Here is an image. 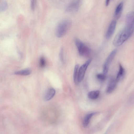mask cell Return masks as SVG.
<instances>
[{
  "label": "cell",
  "mask_w": 134,
  "mask_h": 134,
  "mask_svg": "<svg viewBox=\"0 0 134 134\" xmlns=\"http://www.w3.org/2000/svg\"><path fill=\"white\" fill-rule=\"evenodd\" d=\"M134 31V25L126 24L125 27L115 37L113 44L119 47L122 45L131 35Z\"/></svg>",
  "instance_id": "1"
},
{
  "label": "cell",
  "mask_w": 134,
  "mask_h": 134,
  "mask_svg": "<svg viewBox=\"0 0 134 134\" xmlns=\"http://www.w3.org/2000/svg\"><path fill=\"white\" fill-rule=\"evenodd\" d=\"M71 25V21L68 20H64L60 23L57 25L55 30L56 36L60 38L66 34Z\"/></svg>",
  "instance_id": "2"
},
{
  "label": "cell",
  "mask_w": 134,
  "mask_h": 134,
  "mask_svg": "<svg viewBox=\"0 0 134 134\" xmlns=\"http://www.w3.org/2000/svg\"><path fill=\"white\" fill-rule=\"evenodd\" d=\"M75 42L80 56L86 58L90 57L91 54V50L88 47L77 38L75 39Z\"/></svg>",
  "instance_id": "3"
},
{
  "label": "cell",
  "mask_w": 134,
  "mask_h": 134,
  "mask_svg": "<svg viewBox=\"0 0 134 134\" xmlns=\"http://www.w3.org/2000/svg\"><path fill=\"white\" fill-rule=\"evenodd\" d=\"M117 50L114 49L111 51L107 57L103 67V74L106 75L108 73L109 66L115 57Z\"/></svg>",
  "instance_id": "4"
},
{
  "label": "cell",
  "mask_w": 134,
  "mask_h": 134,
  "mask_svg": "<svg viewBox=\"0 0 134 134\" xmlns=\"http://www.w3.org/2000/svg\"><path fill=\"white\" fill-rule=\"evenodd\" d=\"M92 60V58L89 59L79 68L78 79L79 83L81 82L83 79L86 70Z\"/></svg>",
  "instance_id": "5"
},
{
  "label": "cell",
  "mask_w": 134,
  "mask_h": 134,
  "mask_svg": "<svg viewBox=\"0 0 134 134\" xmlns=\"http://www.w3.org/2000/svg\"><path fill=\"white\" fill-rule=\"evenodd\" d=\"M116 24V22L115 20L112 21L110 23L105 35V37L107 39H109L113 35L115 29Z\"/></svg>",
  "instance_id": "6"
},
{
  "label": "cell",
  "mask_w": 134,
  "mask_h": 134,
  "mask_svg": "<svg viewBox=\"0 0 134 134\" xmlns=\"http://www.w3.org/2000/svg\"><path fill=\"white\" fill-rule=\"evenodd\" d=\"M55 93V90L53 88L48 89L45 92L44 96V100L47 101L51 99L54 96Z\"/></svg>",
  "instance_id": "7"
},
{
  "label": "cell",
  "mask_w": 134,
  "mask_h": 134,
  "mask_svg": "<svg viewBox=\"0 0 134 134\" xmlns=\"http://www.w3.org/2000/svg\"><path fill=\"white\" fill-rule=\"evenodd\" d=\"M123 3H120L117 6L114 13V16L117 19H118L121 16L123 8Z\"/></svg>",
  "instance_id": "8"
},
{
  "label": "cell",
  "mask_w": 134,
  "mask_h": 134,
  "mask_svg": "<svg viewBox=\"0 0 134 134\" xmlns=\"http://www.w3.org/2000/svg\"><path fill=\"white\" fill-rule=\"evenodd\" d=\"M117 82L115 79H111L110 81L107 88V92L108 93L112 92L115 89Z\"/></svg>",
  "instance_id": "9"
},
{
  "label": "cell",
  "mask_w": 134,
  "mask_h": 134,
  "mask_svg": "<svg viewBox=\"0 0 134 134\" xmlns=\"http://www.w3.org/2000/svg\"><path fill=\"white\" fill-rule=\"evenodd\" d=\"M79 2L78 1H75L69 5L67 8L68 12H73L77 10L78 9Z\"/></svg>",
  "instance_id": "10"
},
{
  "label": "cell",
  "mask_w": 134,
  "mask_h": 134,
  "mask_svg": "<svg viewBox=\"0 0 134 134\" xmlns=\"http://www.w3.org/2000/svg\"><path fill=\"white\" fill-rule=\"evenodd\" d=\"M125 70L122 65L119 64V70L115 79L117 82H119L123 78L125 74Z\"/></svg>",
  "instance_id": "11"
},
{
  "label": "cell",
  "mask_w": 134,
  "mask_h": 134,
  "mask_svg": "<svg viewBox=\"0 0 134 134\" xmlns=\"http://www.w3.org/2000/svg\"><path fill=\"white\" fill-rule=\"evenodd\" d=\"M95 114V113H90L87 114L85 117L83 122V125L84 127H86L88 126L90 121V119Z\"/></svg>",
  "instance_id": "12"
},
{
  "label": "cell",
  "mask_w": 134,
  "mask_h": 134,
  "mask_svg": "<svg viewBox=\"0 0 134 134\" xmlns=\"http://www.w3.org/2000/svg\"><path fill=\"white\" fill-rule=\"evenodd\" d=\"M79 69V65H76L74 67L73 74L74 81L75 84H77L79 83L78 79Z\"/></svg>",
  "instance_id": "13"
},
{
  "label": "cell",
  "mask_w": 134,
  "mask_h": 134,
  "mask_svg": "<svg viewBox=\"0 0 134 134\" xmlns=\"http://www.w3.org/2000/svg\"><path fill=\"white\" fill-rule=\"evenodd\" d=\"M100 92L99 91H94L89 92L88 93V98L92 100L97 99L99 96Z\"/></svg>",
  "instance_id": "14"
},
{
  "label": "cell",
  "mask_w": 134,
  "mask_h": 134,
  "mask_svg": "<svg viewBox=\"0 0 134 134\" xmlns=\"http://www.w3.org/2000/svg\"><path fill=\"white\" fill-rule=\"evenodd\" d=\"M31 73V71L29 69H27L15 72L14 74L17 75H28Z\"/></svg>",
  "instance_id": "15"
},
{
  "label": "cell",
  "mask_w": 134,
  "mask_h": 134,
  "mask_svg": "<svg viewBox=\"0 0 134 134\" xmlns=\"http://www.w3.org/2000/svg\"><path fill=\"white\" fill-rule=\"evenodd\" d=\"M8 7L7 3L5 0L3 1L1 4L0 11L3 12L5 11Z\"/></svg>",
  "instance_id": "16"
},
{
  "label": "cell",
  "mask_w": 134,
  "mask_h": 134,
  "mask_svg": "<svg viewBox=\"0 0 134 134\" xmlns=\"http://www.w3.org/2000/svg\"><path fill=\"white\" fill-rule=\"evenodd\" d=\"M96 77L100 81H104L106 78L105 75L104 74H98L96 75Z\"/></svg>",
  "instance_id": "17"
},
{
  "label": "cell",
  "mask_w": 134,
  "mask_h": 134,
  "mask_svg": "<svg viewBox=\"0 0 134 134\" xmlns=\"http://www.w3.org/2000/svg\"><path fill=\"white\" fill-rule=\"evenodd\" d=\"M46 65V61L44 58L43 57L40 58V65L41 68L44 67Z\"/></svg>",
  "instance_id": "18"
},
{
  "label": "cell",
  "mask_w": 134,
  "mask_h": 134,
  "mask_svg": "<svg viewBox=\"0 0 134 134\" xmlns=\"http://www.w3.org/2000/svg\"><path fill=\"white\" fill-rule=\"evenodd\" d=\"M36 0H31V8L32 11L35 9L36 4Z\"/></svg>",
  "instance_id": "19"
},
{
  "label": "cell",
  "mask_w": 134,
  "mask_h": 134,
  "mask_svg": "<svg viewBox=\"0 0 134 134\" xmlns=\"http://www.w3.org/2000/svg\"><path fill=\"white\" fill-rule=\"evenodd\" d=\"M59 57L60 59L61 62H64V56H63V48H62L60 50L59 54Z\"/></svg>",
  "instance_id": "20"
},
{
  "label": "cell",
  "mask_w": 134,
  "mask_h": 134,
  "mask_svg": "<svg viewBox=\"0 0 134 134\" xmlns=\"http://www.w3.org/2000/svg\"><path fill=\"white\" fill-rule=\"evenodd\" d=\"M110 0H106L105 4L106 6H108L109 4Z\"/></svg>",
  "instance_id": "21"
}]
</instances>
